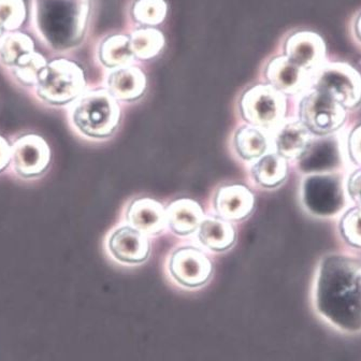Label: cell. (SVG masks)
<instances>
[{
  "mask_svg": "<svg viewBox=\"0 0 361 361\" xmlns=\"http://www.w3.org/2000/svg\"><path fill=\"white\" fill-rule=\"evenodd\" d=\"M37 86L41 99L51 104H66L81 95L85 78L77 63L56 59L44 68Z\"/></svg>",
  "mask_w": 361,
  "mask_h": 361,
  "instance_id": "obj_4",
  "label": "cell"
},
{
  "mask_svg": "<svg viewBox=\"0 0 361 361\" xmlns=\"http://www.w3.org/2000/svg\"><path fill=\"white\" fill-rule=\"evenodd\" d=\"M34 51V42L27 35L12 32L0 40V61L14 67L23 55Z\"/></svg>",
  "mask_w": 361,
  "mask_h": 361,
  "instance_id": "obj_21",
  "label": "cell"
},
{
  "mask_svg": "<svg viewBox=\"0 0 361 361\" xmlns=\"http://www.w3.org/2000/svg\"><path fill=\"white\" fill-rule=\"evenodd\" d=\"M48 66L40 53L32 52L23 55L14 66L16 78L25 85H37L41 73Z\"/></svg>",
  "mask_w": 361,
  "mask_h": 361,
  "instance_id": "obj_23",
  "label": "cell"
},
{
  "mask_svg": "<svg viewBox=\"0 0 361 361\" xmlns=\"http://www.w3.org/2000/svg\"><path fill=\"white\" fill-rule=\"evenodd\" d=\"M166 16V4L163 0H140L135 7L137 20L147 25H157Z\"/></svg>",
  "mask_w": 361,
  "mask_h": 361,
  "instance_id": "obj_26",
  "label": "cell"
},
{
  "mask_svg": "<svg viewBox=\"0 0 361 361\" xmlns=\"http://www.w3.org/2000/svg\"><path fill=\"white\" fill-rule=\"evenodd\" d=\"M286 57L303 71L319 67L325 59V44L319 35L298 32L287 40Z\"/></svg>",
  "mask_w": 361,
  "mask_h": 361,
  "instance_id": "obj_12",
  "label": "cell"
},
{
  "mask_svg": "<svg viewBox=\"0 0 361 361\" xmlns=\"http://www.w3.org/2000/svg\"><path fill=\"white\" fill-rule=\"evenodd\" d=\"M244 121L260 128H274L285 116L286 104L274 86L256 85L246 90L240 102Z\"/></svg>",
  "mask_w": 361,
  "mask_h": 361,
  "instance_id": "obj_5",
  "label": "cell"
},
{
  "mask_svg": "<svg viewBox=\"0 0 361 361\" xmlns=\"http://www.w3.org/2000/svg\"><path fill=\"white\" fill-rule=\"evenodd\" d=\"M147 80L138 68H120L109 77L111 95L122 102H135L145 94Z\"/></svg>",
  "mask_w": 361,
  "mask_h": 361,
  "instance_id": "obj_16",
  "label": "cell"
},
{
  "mask_svg": "<svg viewBox=\"0 0 361 361\" xmlns=\"http://www.w3.org/2000/svg\"><path fill=\"white\" fill-rule=\"evenodd\" d=\"M233 145L244 161H254L262 157L268 149V141L262 130L255 127L244 126L238 129Z\"/></svg>",
  "mask_w": 361,
  "mask_h": 361,
  "instance_id": "obj_20",
  "label": "cell"
},
{
  "mask_svg": "<svg viewBox=\"0 0 361 361\" xmlns=\"http://www.w3.org/2000/svg\"><path fill=\"white\" fill-rule=\"evenodd\" d=\"M198 229L201 243L217 253L229 250L237 238L233 226L223 219H203Z\"/></svg>",
  "mask_w": 361,
  "mask_h": 361,
  "instance_id": "obj_17",
  "label": "cell"
},
{
  "mask_svg": "<svg viewBox=\"0 0 361 361\" xmlns=\"http://www.w3.org/2000/svg\"><path fill=\"white\" fill-rule=\"evenodd\" d=\"M316 87L345 106H354L361 99V77L345 63H329L316 75Z\"/></svg>",
  "mask_w": 361,
  "mask_h": 361,
  "instance_id": "obj_6",
  "label": "cell"
},
{
  "mask_svg": "<svg viewBox=\"0 0 361 361\" xmlns=\"http://www.w3.org/2000/svg\"><path fill=\"white\" fill-rule=\"evenodd\" d=\"M174 282L188 289L204 286L213 274V264L206 254L192 246L176 250L169 262Z\"/></svg>",
  "mask_w": 361,
  "mask_h": 361,
  "instance_id": "obj_8",
  "label": "cell"
},
{
  "mask_svg": "<svg viewBox=\"0 0 361 361\" xmlns=\"http://www.w3.org/2000/svg\"><path fill=\"white\" fill-rule=\"evenodd\" d=\"M203 219L200 204L192 199L183 198L170 203L166 219L176 235H188L199 228Z\"/></svg>",
  "mask_w": 361,
  "mask_h": 361,
  "instance_id": "obj_15",
  "label": "cell"
},
{
  "mask_svg": "<svg viewBox=\"0 0 361 361\" xmlns=\"http://www.w3.org/2000/svg\"><path fill=\"white\" fill-rule=\"evenodd\" d=\"M355 30H356L357 36H358V38L361 40V16H359L358 20H357Z\"/></svg>",
  "mask_w": 361,
  "mask_h": 361,
  "instance_id": "obj_31",
  "label": "cell"
},
{
  "mask_svg": "<svg viewBox=\"0 0 361 361\" xmlns=\"http://www.w3.org/2000/svg\"><path fill=\"white\" fill-rule=\"evenodd\" d=\"M73 124L90 138H109L121 122V110L111 94L97 90L82 96L71 113Z\"/></svg>",
  "mask_w": 361,
  "mask_h": 361,
  "instance_id": "obj_3",
  "label": "cell"
},
{
  "mask_svg": "<svg viewBox=\"0 0 361 361\" xmlns=\"http://www.w3.org/2000/svg\"><path fill=\"white\" fill-rule=\"evenodd\" d=\"M163 47V35L155 30H139L131 37V51L141 59H152Z\"/></svg>",
  "mask_w": 361,
  "mask_h": 361,
  "instance_id": "obj_22",
  "label": "cell"
},
{
  "mask_svg": "<svg viewBox=\"0 0 361 361\" xmlns=\"http://www.w3.org/2000/svg\"><path fill=\"white\" fill-rule=\"evenodd\" d=\"M252 174L262 188H278L286 178V161L279 154L262 156L259 161L254 165Z\"/></svg>",
  "mask_w": 361,
  "mask_h": 361,
  "instance_id": "obj_19",
  "label": "cell"
},
{
  "mask_svg": "<svg viewBox=\"0 0 361 361\" xmlns=\"http://www.w3.org/2000/svg\"><path fill=\"white\" fill-rule=\"evenodd\" d=\"M348 190L353 200L361 207V170H358L350 176Z\"/></svg>",
  "mask_w": 361,
  "mask_h": 361,
  "instance_id": "obj_28",
  "label": "cell"
},
{
  "mask_svg": "<svg viewBox=\"0 0 361 361\" xmlns=\"http://www.w3.org/2000/svg\"><path fill=\"white\" fill-rule=\"evenodd\" d=\"M109 248L113 257L126 264H142L151 253V244L145 233L130 226L121 227L111 235Z\"/></svg>",
  "mask_w": 361,
  "mask_h": 361,
  "instance_id": "obj_11",
  "label": "cell"
},
{
  "mask_svg": "<svg viewBox=\"0 0 361 361\" xmlns=\"http://www.w3.org/2000/svg\"><path fill=\"white\" fill-rule=\"evenodd\" d=\"M267 78L276 90L288 95L300 92L307 81L305 71L287 57H278L271 61L267 68Z\"/></svg>",
  "mask_w": 361,
  "mask_h": 361,
  "instance_id": "obj_14",
  "label": "cell"
},
{
  "mask_svg": "<svg viewBox=\"0 0 361 361\" xmlns=\"http://www.w3.org/2000/svg\"><path fill=\"white\" fill-rule=\"evenodd\" d=\"M11 151L9 143L0 135V172L3 171L9 164L12 156Z\"/></svg>",
  "mask_w": 361,
  "mask_h": 361,
  "instance_id": "obj_30",
  "label": "cell"
},
{
  "mask_svg": "<svg viewBox=\"0 0 361 361\" xmlns=\"http://www.w3.org/2000/svg\"><path fill=\"white\" fill-rule=\"evenodd\" d=\"M314 313L330 329L348 336L361 334V264L346 257L324 260L314 279Z\"/></svg>",
  "mask_w": 361,
  "mask_h": 361,
  "instance_id": "obj_1",
  "label": "cell"
},
{
  "mask_svg": "<svg viewBox=\"0 0 361 361\" xmlns=\"http://www.w3.org/2000/svg\"><path fill=\"white\" fill-rule=\"evenodd\" d=\"M1 32H3V28L0 27V36H1Z\"/></svg>",
  "mask_w": 361,
  "mask_h": 361,
  "instance_id": "obj_32",
  "label": "cell"
},
{
  "mask_svg": "<svg viewBox=\"0 0 361 361\" xmlns=\"http://www.w3.org/2000/svg\"><path fill=\"white\" fill-rule=\"evenodd\" d=\"M87 12V0H37V27L53 48H68L83 36Z\"/></svg>",
  "mask_w": 361,
  "mask_h": 361,
  "instance_id": "obj_2",
  "label": "cell"
},
{
  "mask_svg": "<svg viewBox=\"0 0 361 361\" xmlns=\"http://www.w3.org/2000/svg\"><path fill=\"white\" fill-rule=\"evenodd\" d=\"M11 155L16 172L24 178L40 176L50 165V147L39 135L18 139L12 147Z\"/></svg>",
  "mask_w": 361,
  "mask_h": 361,
  "instance_id": "obj_9",
  "label": "cell"
},
{
  "mask_svg": "<svg viewBox=\"0 0 361 361\" xmlns=\"http://www.w3.org/2000/svg\"><path fill=\"white\" fill-rule=\"evenodd\" d=\"M25 4L23 0H0V27L14 30L25 20Z\"/></svg>",
  "mask_w": 361,
  "mask_h": 361,
  "instance_id": "obj_25",
  "label": "cell"
},
{
  "mask_svg": "<svg viewBox=\"0 0 361 361\" xmlns=\"http://www.w3.org/2000/svg\"><path fill=\"white\" fill-rule=\"evenodd\" d=\"M102 61L110 67L124 66L133 61V51L128 39L116 36L104 42L102 51Z\"/></svg>",
  "mask_w": 361,
  "mask_h": 361,
  "instance_id": "obj_24",
  "label": "cell"
},
{
  "mask_svg": "<svg viewBox=\"0 0 361 361\" xmlns=\"http://www.w3.org/2000/svg\"><path fill=\"white\" fill-rule=\"evenodd\" d=\"M300 118L307 129L316 133H329L343 124V106L331 96L316 90L307 94L300 104Z\"/></svg>",
  "mask_w": 361,
  "mask_h": 361,
  "instance_id": "obj_7",
  "label": "cell"
},
{
  "mask_svg": "<svg viewBox=\"0 0 361 361\" xmlns=\"http://www.w3.org/2000/svg\"><path fill=\"white\" fill-rule=\"evenodd\" d=\"M350 152L355 161L361 165V127L357 128L350 137Z\"/></svg>",
  "mask_w": 361,
  "mask_h": 361,
  "instance_id": "obj_29",
  "label": "cell"
},
{
  "mask_svg": "<svg viewBox=\"0 0 361 361\" xmlns=\"http://www.w3.org/2000/svg\"><path fill=\"white\" fill-rule=\"evenodd\" d=\"M255 208V197L246 186L240 184L221 186L214 197V210L226 221L247 219Z\"/></svg>",
  "mask_w": 361,
  "mask_h": 361,
  "instance_id": "obj_10",
  "label": "cell"
},
{
  "mask_svg": "<svg viewBox=\"0 0 361 361\" xmlns=\"http://www.w3.org/2000/svg\"><path fill=\"white\" fill-rule=\"evenodd\" d=\"M342 231L350 243L361 247V209L346 213L342 219Z\"/></svg>",
  "mask_w": 361,
  "mask_h": 361,
  "instance_id": "obj_27",
  "label": "cell"
},
{
  "mask_svg": "<svg viewBox=\"0 0 361 361\" xmlns=\"http://www.w3.org/2000/svg\"><path fill=\"white\" fill-rule=\"evenodd\" d=\"M309 142V131L299 122L286 123L276 133V147L279 155L283 158L299 157L305 153Z\"/></svg>",
  "mask_w": 361,
  "mask_h": 361,
  "instance_id": "obj_18",
  "label": "cell"
},
{
  "mask_svg": "<svg viewBox=\"0 0 361 361\" xmlns=\"http://www.w3.org/2000/svg\"><path fill=\"white\" fill-rule=\"evenodd\" d=\"M127 221L133 228L145 235L161 233L167 223L163 206L151 198H140L133 201L127 212Z\"/></svg>",
  "mask_w": 361,
  "mask_h": 361,
  "instance_id": "obj_13",
  "label": "cell"
}]
</instances>
